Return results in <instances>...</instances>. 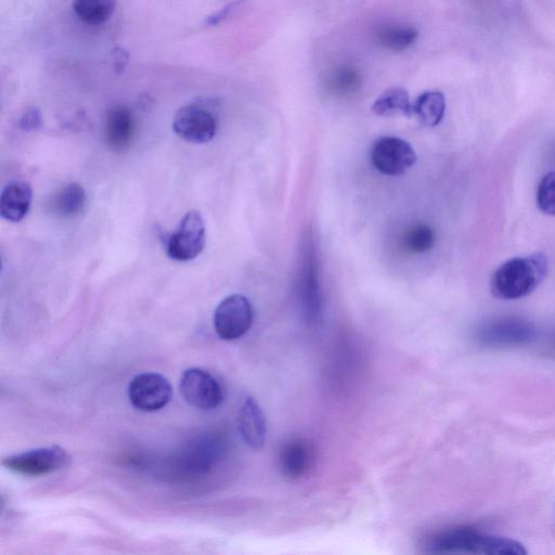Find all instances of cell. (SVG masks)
Instances as JSON below:
<instances>
[{"label":"cell","mask_w":555,"mask_h":555,"mask_svg":"<svg viewBox=\"0 0 555 555\" xmlns=\"http://www.w3.org/2000/svg\"><path fill=\"white\" fill-rule=\"evenodd\" d=\"M548 258L536 253L502 264L492 278V292L501 300H519L532 294L548 275Z\"/></svg>","instance_id":"obj_1"},{"label":"cell","mask_w":555,"mask_h":555,"mask_svg":"<svg viewBox=\"0 0 555 555\" xmlns=\"http://www.w3.org/2000/svg\"><path fill=\"white\" fill-rule=\"evenodd\" d=\"M71 458L60 446L24 451L3 459V466L25 476H41L54 473L69 466Z\"/></svg>","instance_id":"obj_2"},{"label":"cell","mask_w":555,"mask_h":555,"mask_svg":"<svg viewBox=\"0 0 555 555\" xmlns=\"http://www.w3.org/2000/svg\"><path fill=\"white\" fill-rule=\"evenodd\" d=\"M370 158L376 170L387 176H402L417 162L416 151L408 141L390 136L374 141Z\"/></svg>","instance_id":"obj_3"},{"label":"cell","mask_w":555,"mask_h":555,"mask_svg":"<svg viewBox=\"0 0 555 555\" xmlns=\"http://www.w3.org/2000/svg\"><path fill=\"white\" fill-rule=\"evenodd\" d=\"M253 316V307L245 296L230 295L216 308L215 331L225 341L238 340L251 329Z\"/></svg>","instance_id":"obj_4"},{"label":"cell","mask_w":555,"mask_h":555,"mask_svg":"<svg viewBox=\"0 0 555 555\" xmlns=\"http://www.w3.org/2000/svg\"><path fill=\"white\" fill-rule=\"evenodd\" d=\"M205 224L199 212L191 211L180 222L177 230L167 240L166 252L174 261L195 260L205 247Z\"/></svg>","instance_id":"obj_5"},{"label":"cell","mask_w":555,"mask_h":555,"mask_svg":"<svg viewBox=\"0 0 555 555\" xmlns=\"http://www.w3.org/2000/svg\"><path fill=\"white\" fill-rule=\"evenodd\" d=\"M180 392L190 406L204 411L218 408L225 398L221 383L210 372L199 368L183 373Z\"/></svg>","instance_id":"obj_6"},{"label":"cell","mask_w":555,"mask_h":555,"mask_svg":"<svg viewBox=\"0 0 555 555\" xmlns=\"http://www.w3.org/2000/svg\"><path fill=\"white\" fill-rule=\"evenodd\" d=\"M172 395L170 381L159 373L138 374L128 386L129 402L140 411H159L169 405Z\"/></svg>","instance_id":"obj_7"},{"label":"cell","mask_w":555,"mask_h":555,"mask_svg":"<svg viewBox=\"0 0 555 555\" xmlns=\"http://www.w3.org/2000/svg\"><path fill=\"white\" fill-rule=\"evenodd\" d=\"M173 129L176 135L192 144L210 143L217 132L215 115L202 105L193 103L175 114Z\"/></svg>","instance_id":"obj_8"},{"label":"cell","mask_w":555,"mask_h":555,"mask_svg":"<svg viewBox=\"0 0 555 555\" xmlns=\"http://www.w3.org/2000/svg\"><path fill=\"white\" fill-rule=\"evenodd\" d=\"M299 285L303 314L308 322L317 324L322 314V301L318 280V266L312 249H306Z\"/></svg>","instance_id":"obj_9"},{"label":"cell","mask_w":555,"mask_h":555,"mask_svg":"<svg viewBox=\"0 0 555 555\" xmlns=\"http://www.w3.org/2000/svg\"><path fill=\"white\" fill-rule=\"evenodd\" d=\"M535 330L527 322L518 319H503L485 326L480 341L488 346H518L531 342Z\"/></svg>","instance_id":"obj_10"},{"label":"cell","mask_w":555,"mask_h":555,"mask_svg":"<svg viewBox=\"0 0 555 555\" xmlns=\"http://www.w3.org/2000/svg\"><path fill=\"white\" fill-rule=\"evenodd\" d=\"M483 536L469 527L451 528L434 535L428 548L438 554H481Z\"/></svg>","instance_id":"obj_11"},{"label":"cell","mask_w":555,"mask_h":555,"mask_svg":"<svg viewBox=\"0 0 555 555\" xmlns=\"http://www.w3.org/2000/svg\"><path fill=\"white\" fill-rule=\"evenodd\" d=\"M135 135V120L131 110L125 106L110 109L105 120V140L115 152L126 151Z\"/></svg>","instance_id":"obj_12"},{"label":"cell","mask_w":555,"mask_h":555,"mask_svg":"<svg viewBox=\"0 0 555 555\" xmlns=\"http://www.w3.org/2000/svg\"><path fill=\"white\" fill-rule=\"evenodd\" d=\"M238 424L243 441L253 449H261L266 443L267 423L264 412L256 400L247 397L238 413Z\"/></svg>","instance_id":"obj_13"},{"label":"cell","mask_w":555,"mask_h":555,"mask_svg":"<svg viewBox=\"0 0 555 555\" xmlns=\"http://www.w3.org/2000/svg\"><path fill=\"white\" fill-rule=\"evenodd\" d=\"M33 198L32 186L24 180L7 185L0 196V214L11 223H19L28 215Z\"/></svg>","instance_id":"obj_14"},{"label":"cell","mask_w":555,"mask_h":555,"mask_svg":"<svg viewBox=\"0 0 555 555\" xmlns=\"http://www.w3.org/2000/svg\"><path fill=\"white\" fill-rule=\"evenodd\" d=\"M312 462V450L301 440L289 442L280 451V470L289 479H301L311 468Z\"/></svg>","instance_id":"obj_15"},{"label":"cell","mask_w":555,"mask_h":555,"mask_svg":"<svg viewBox=\"0 0 555 555\" xmlns=\"http://www.w3.org/2000/svg\"><path fill=\"white\" fill-rule=\"evenodd\" d=\"M86 192L79 184H69L58 190L49 206L51 212L61 218H73L85 209Z\"/></svg>","instance_id":"obj_16"},{"label":"cell","mask_w":555,"mask_h":555,"mask_svg":"<svg viewBox=\"0 0 555 555\" xmlns=\"http://www.w3.org/2000/svg\"><path fill=\"white\" fill-rule=\"evenodd\" d=\"M446 112V99L441 92L422 94L412 106V115L417 116L424 126L435 127L440 124Z\"/></svg>","instance_id":"obj_17"},{"label":"cell","mask_w":555,"mask_h":555,"mask_svg":"<svg viewBox=\"0 0 555 555\" xmlns=\"http://www.w3.org/2000/svg\"><path fill=\"white\" fill-rule=\"evenodd\" d=\"M73 9L77 17L89 25H101L108 22L114 14L115 0H73Z\"/></svg>","instance_id":"obj_18"},{"label":"cell","mask_w":555,"mask_h":555,"mask_svg":"<svg viewBox=\"0 0 555 555\" xmlns=\"http://www.w3.org/2000/svg\"><path fill=\"white\" fill-rule=\"evenodd\" d=\"M412 106L407 90L392 88L386 90L372 106L374 114L379 116H394L397 114L412 115Z\"/></svg>","instance_id":"obj_19"},{"label":"cell","mask_w":555,"mask_h":555,"mask_svg":"<svg viewBox=\"0 0 555 555\" xmlns=\"http://www.w3.org/2000/svg\"><path fill=\"white\" fill-rule=\"evenodd\" d=\"M376 36L381 47L393 51V53H400L415 44L419 33L412 27H404V25L389 27L387 25V27L381 28Z\"/></svg>","instance_id":"obj_20"},{"label":"cell","mask_w":555,"mask_h":555,"mask_svg":"<svg viewBox=\"0 0 555 555\" xmlns=\"http://www.w3.org/2000/svg\"><path fill=\"white\" fill-rule=\"evenodd\" d=\"M435 238V232L429 225L418 224L407 231L404 245L411 253L423 254L433 249Z\"/></svg>","instance_id":"obj_21"},{"label":"cell","mask_w":555,"mask_h":555,"mask_svg":"<svg viewBox=\"0 0 555 555\" xmlns=\"http://www.w3.org/2000/svg\"><path fill=\"white\" fill-rule=\"evenodd\" d=\"M361 85V76L357 69L343 66L335 70L329 79V87L334 94L350 95Z\"/></svg>","instance_id":"obj_22"},{"label":"cell","mask_w":555,"mask_h":555,"mask_svg":"<svg viewBox=\"0 0 555 555\" xmlns=\"http://www.w3.org/2000/svg\"><path fill=\"white\" fill-rule=\"evenodd\" d=\"M537 205L542 213L555 216V172L541 179L537 189Z\"/></svg>","instance_id":"obj_23"},{"label":"cell","mask_w":555,"mask_h":555,"mask_svg":"<svg viewBox=\"0 0 555 555\" xmlns=\"http://www.w3.org/2000/svg\"><path fill=\"white\" fill-rule=\"evenodd\" d=\"M42 125V115L40 111L35 108L28 109L23 113L20 119V127L24 131H35Z\"/></svg>","instance_id":"obj_24"},{"label":"cell","mask_w":555,"mask_h":555,"mask_svg":"<svg viewBox=\"0 0 555 555\" xmlns=\"http://www.w3.org/2000/svg\"><path fill=\"white\" fill-rule=\"evenodd\" d=\"M242 2V0H237V2H235L234 4L229 5L228 7H226L225 9H223L221 12H218L217 15H215L214 17H211L210 19H208V22L210 24H217L219 22H221L222 20H224L232 10H234V8H236L238 5H240Z\"/></svg>","instance_id":"obj_25"},{"label":"cell","mask_w":555,"mask_h":555,"mask_svg":"<svg viewBox=\"0 0 555 555\" xmlns=\"http://www.w3.org/2000/svg\"><path fill=\"white\" fill-rule=\"evenodd\" d=\"M127 63V55L124 53L123 49H119V53L115 56V68L118 70H123L125 68V64Z\"/></svg>","instance_id":"obj_26"}]
</instances>
